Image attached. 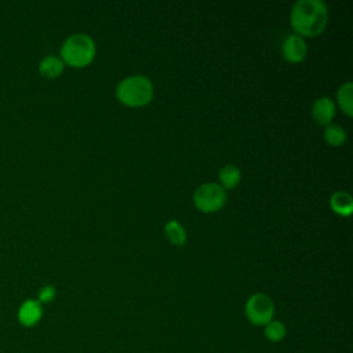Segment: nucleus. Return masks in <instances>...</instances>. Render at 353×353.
<instances>
[{
  "mask_svg": "<svg viewBox=\"0 0 353 353\" xmlns=\"http://www.w3.org/2000/svg\"><path fill=\"white\" fill-rule=\"evenodd\" d=\"M292 29L298 36L314 37L327 26L328 10L321 0H298L290 14Z\"/></svg>",
  "mask_w": 353,
  "mask_h": 353,
  "instance_id": "1",
  "label": "nucleus"
},
{
  "mask_svg": "<svg viewBox=\"0 0 353 353\" xmlns=\"http://www.w3.org/2000/svg\"><path fill=\"white\" fill-rule=\"evenodd\" d=\"M95 57V43L85 33L69 36L61 46V59L72 68H84Z\"/></svg>",
  "mask_w": 353,
  "mask_h": 353,
  "instance_id": "2",
  "label": "nucleus"
},
{
  "mask_svg": "<svg viewBox=\"0 0 353 353\" xmlns=\"http://www.w3.org/2000/svg\"><path fill=\"white\" fill-rule=\"evenodd\" d=\"M116 97L127 106H143L148 105L153 98V84L146 76H128L117 84Z\"/></svg>",
  "mask_w": 353,
  "mask_h": 353,
  "instance_id": "3",
  "label": "nucleus"
},
{
  "mask_svg": "<svg viewBox=\"0 0 353 353\" xmlns=\"http://www.w3.org/2000/svg\"><path fill=\"white\" fill-rule=\"evenodd\" d=\"M247 320L255 327H263L274 316V303L270 296L262 292L252 294L244 306Z\"/></svg>",
  "mask_w": 353,
  "mask_h": 353,
  "instance_id": "4",
  "label": "nucleus"
},
{
  "mask_svg": "<svg viewBox=\"0 0 353 353\" xmlns=\"http://www.w3.org/2000/svg\"><path fill=\"white\" fill-rule=\"evenodd\" d=\"M194 205L203 212H215L226 203L225 189L214 182L200 185L193 194Z\"/></svg>",
  "mask_w": 353,
  "mask_h": 353,
  "instance_id": "5",
  "label": "nucleus"
},
{
  "mask_svg": "<svg viewBox=\"0 0 353 353\" xmlns=\"http://www.w3.org/2000/svg\"><path fill=\"white\" fill-rule=\"evenodd\" d=\"M43 317V305L37 299H25L17 312L18 323L25 328H32L40 323Z\"/></svg>",
  "mask_w": 353,
  "mask_h": 353,
  "instance_id": "6",
  "label": "nucleus"
},
{
  "mask_svg": "<svg viewBox=\"0 0 353 353\" xmlns=\"http://www.w3.org/2000/svg\"><path fill=\"white\" fill-rule=\"evenodd\" d=\"M283 57L291 63L302 62L307 55V46L298 34H290L283 43Z\"/></svg>",
  "mask_w": 353,
  "mask_h": 353,
  "instance_id": "7",
  "label": "nucleus"
},
{
  "mask_svg": "<svg viewBox=\"0 0 353 353\" xmlns=\"http://www.w3.org/2000/svg\"><path fill=\"white\" fill-rule=\"evenodd\" d=\"M335 116V103L328 97H320L312 106V117L319 125H330Z\"/></svg>",
  "mask_w": 353,
  "mask_h": 353,
  "instance_id": "8",
  "label": "nucleus"
},
{
  "mask_svg": "<svg viewBox=\"0 0 353 353\" xmlns=\"http://www.w3.org/2000/svg\"><path fill=\"white\" fill-rule=\"evenodd\" d=\"M65 63L59 57L47 55L39 63V72L46 79H57L62 74Z\"/></svg>",
  "mask_w": 353,
  "mask_h": 353,
  "instance_id": "9",
  "label": "nucleus"
},
{
  "mask_svg": "<svg viewBox=\"0 0 353 353\" xmlns=\"http://www.w3.org/2000/svg\"><path fill=\"white\" fill-rule=\"evenodd\" d=\"M330 207L335 214L349 216L353 211V199L346 192H335L330 199Z\"/></svg>",
  "mask_w": 353,
  "mask_h": 353,
  "instance_id": "10",
  "label": "nucleus"
},
{
  "mask_svg": "<svg viewBox=\"0 0 353 353\" xmlns=\"http://www.w3.org/2000/svg\"><path fill=\"white\" fill-rule=\"evenodd\" d=\"M336 101L343 113L349 117L353 116V84L350 81L342 84L336 92Z\"/></svg>",
  "mask_w": 353,
  "mask_h": 353,
  "instance_id": "11",
  "label": "nucleus"
},
{
  "mask_svg": "<svg viewBox=\"0 0 353 353\" xmlns=\"http://www.w3.org/2000/svg\"><path fill=\"white\" fill-rule=\"evenodd\" d=\"M241 178L240 170L233 164H226L219 171V181L223 189H234Z\"/></svg>",
  "mask_w": 353,
  "mask_h": 353,
  "instance_id": "12",
  "label": "nucleus"
},
{
  "mask_svg": "<svg viewBox=\"0 0 353 353\" xmlns=\"http://www.w3.org/2000/svg\"><path fill=\"white\" fill-rule=\"evenodd\" d=\"M164 232H165L167 239L171 241V244L179 245V247L185 244V241H186V232H185L183 226L179 222H176L174 219L168 221L165 223V226H164Z\"/></svg>",
  "mask_w": 353,
  "mask_h": 353,
  "instance_id": "13",
  "label": "nucleus"
},
{
  "mask_svg": "<svg viewBox=\"0 0 353 353\" xmlns=\"http://www.w3.org/2000/svg\"><path fill=\"white\" fill-rule=\"evenodd\" d=\"M263 335L270 342H280L287 335V328L280 320H270L266 325H263Z\"/></svg>",
  "mask_w": 353,
  "mask_h": 353,
  "instance_id": "14",
  "label": "nucleus"
},
{
  "mask_svg": "<svg viewBox=\"0 0 353 353\" xmlns=\"http://www.w3.org/2000/svg\"><path fill=\"white\" fill-rule=\"evenodd\" d=\"M324 139L330 146H342L346 142V131L338 124H330L324 130Z\"/></svg>",
  "mask_w": 353,
  "mask_h": 353,
  "instance_id": "15",
  "label": "nucleus"
},
{
  "mask_svg": "<svg viewBox=\"0 0 353 353\" xmlns=\"http://www.w3.org/2000/svg\"><path fill=\"white\" fill-rule=\"evenodd\" d=\"M57 295V290L54 285L51 284H47V285H43L40 290H39V294H37V301L43 305V303H50L54 301Z\"/></svg>",
  "mask_w": 353,
  "mask_h": 353,
  "instance_id": "16",
  "label": "nucleus"
}]
</instances>
